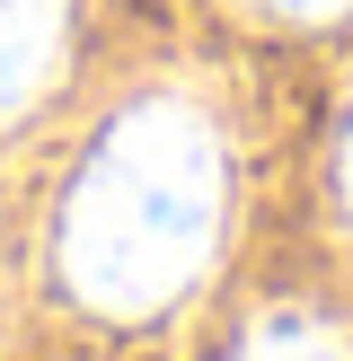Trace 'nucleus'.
<instances>
[{
	"label": "nucleus",
	"instance_id": "obj_6",
	"mask_svg": "<svg viewBox=\"0 0 353 361\" xmlns=\"http://www.w3.org/2000/svg\"><path fill=\"white\" fill-rule=\"evenodd\" d=\"M0 326H9V256H0Z\"/></svg>",
	"mask_w": 353,
	"mask_h": 361
},
{
	"label": "nucleus",
	"instance_id": "obj_5",
	"mask_svg": "<svg viewBox=\"0 0 353 361\" xmlns=\"http://www.w3.org/2000/svg\"><path fill=\"white\" fill-rule=\"evenodd\" d=\"M335 203H345V221H353V106H345V123H335Z\"/></svg>",
	"mask_w": 353,
	"mask_h": 361
},
{
	"label": "nucleus",
	"instance_id": "obj_1",
	"mask_svg": "<svg viewBox=\"0 0 353 361\" xmlns=\"http://www.w3.org/2000/svg\"><path fill=\"white\" fill-rule=\"evenodd\" d=\"M229 229V141L186 88L115 106L53 203V274L88 317H159L212 274Z\"/></svg>",
	"mask_w": 353,
	"mask_h": 361
},
{
	"label": "nucleus",
	"instance_id": "obj_3",
	"mask_svg": "<svg viewBox=\"0 0 353 361\" xmlns=\"http://www.w3.org/2000/svg\"><path fill=\"white\" fill-rule=\"evenodd\" d=\"M229 361H353V326L327 309H309V300H282V309L247 317Z\"/></svg>",
	"mask_w": 353,
	"mask_h": 361
},
{
	"label": "nucleus",
	"instance_id": "obj_2",
	"mask_svg": "<svg viewBox=\"0 0 353 361\" xmlns=\"http://www.w3.org/2000/svg\"><path fill=\"white\" fill-rule=\"evenodd\" d=\"M71 0H0V123L53 97V80L71 71Z\"/></svg>",
	"mask_w": 353,
	"mask_h": 361
},
{
	"label": "nucleus",
	"instance_id": "obj_4",
	"mask_svg": "<svg viewBox=\"0 0 353 361\" xmlns=\"http://www.w3.org/2000/svg\"><path fill=\"white\" fill-rule=\"evenodd\" d=\"M256 9L282 27H335V18H353V0H256Z\"/></svg>",
	"mask_w": 353,
	"mask_h": 361
}]
</instances>
